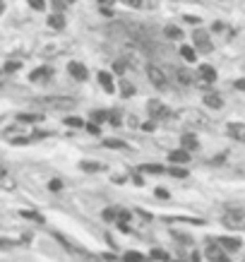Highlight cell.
Segmentation results:
<instances>
[{
    "instance_id": "cell-8",
    "label": "cell",
    "mask_w": 245,
    "mask_h": 262,
    "mask_svg": "<svg viewBox=\"0 0 245 262\" xmlns=\"http://www.w3.org/2000/svg\"><path fill=\"white\" fill-rule=\"evenodd\" d=\"M169 161L171 164H188L190 161V154L185 150H175L169 154Z\"/></svg>"
},
{
    "instance_id": "cell-38",
    "label": "cell",
    "mask_w": 245,
    "mask_h": 262,
    "mask_svg": "<svg viewBox=\"0 0 245 262\" xmlns=\"http://www.w3.org/2000/svg\"><path fill=\"white\" fill-rule=\"evenodd\" d=\"M48 187H51V192H58V190L63 187V183H60V181H51V183H48Z\"/></svg>"
},
{
    "instance_id": "cell-11",
    "label": "cell",
    "mask_w": 245,
    "mask_h": 262,
    "mask_svg": "<svg viewBox=\"0 0 245 262\" xmlns=\"http://www.w3.org/2000/svg\"><path fill=\"white\" fill-rule=\"evenodd\" d=\"M205 106H209V109H221L224 106V99L219 94H207L205 96Z\"/></svg>"
},
{
    "instance_id": "cell-18",
    "label": "cell",
    "mask_w": 245,
    "mask_h": 262,
    "mask_svg": "<svg viewBox=\"0 0 245 262\" xmlns=\"http://www.w3.org/2000/svg\"><path fill=\"white\" fill-rule=\"evenodd\" d=\"M142 173H166L169 169H164V166H159V164H144V166H140Z\"/></svg>"
},
{
    "instance_id": "cell-33",
    "label": "cell",
    "mask_w": 245,
    "mask_h": 262,
    "mask_svg": "<svg viewBox=\"0 0 245 262\" xmlns=\"http://www.w3.org/2000/svg\"><path fill=\"white\" fill-rule=\"evenodd\" d=\"M29 5H32L34 10H38V12L46 10V0H29Z\"/></svg>"
},
{
    "instance_id": "cell-37",
    "label": "cell",
    "mask_w": 245,
    "mask_h": 262,
    "mask_svg": "<svg viewBox=\"0 0 245 262\" xmlns=\"http://www.w3.org/2000/svg\"><path fill=\"white\" fill-rule=\"evenodd\" d=\"M65 125H72V128H79V125H82V120H79V118H65Z\"/></svg>"
},
{
    "instance_id": "cell-1",
    "label": "cell",
    "mask_w": 245,
    "mask_h": 262,
    "mask_svg": "<svg viewBox=\"0 0 245 262\" xmlns=\"http://www.w3.org/2000/svg\"><path fill=\"white\" fill-rule=\"evenodd\" d=\"M221 222L231 231H241V228H245V209H226Z\"/></svg>"
},
{
    "instance_id": "cell-15",
    "label": "cell",
    "mask_w": 245,
    "mask_h": 262,
    "mask_svg": "<svg viewBox=\"0 0 245 262\" xmlns=\"http://www.w3.org/2000/svg\"><path fill=\"white\" fill-rule=\"evenodd\" d=\"M99 82H101V87H104L108 94L115 89V87H113V77L108 75V73H99Z\"/></svg>"
},
{
    "instance_id": "cell-23",
    "label": "cell",
    "mask_w": 245,
    "mask_h": 262,
    "mask_svg": "<svg viewBox=\"0 0 245 262\" xmlns=\"http://www.w3.org/2000/svg\"><path fill=\"white\" fill-rule=\"evenodd\" d=\"M104 145H106V147H111V150H128V145H125V142H120V140H104Z\"/></svg>"
},
{
    "instance_id": "cell-19",
    "label": "cell",
    "mask_w": 245,
    "mask_h": 262,
    "mask_svg": "<svg viewBox=\"0 0 245 262\" xmlns=\"http://www.w3.org/2000/svg\"><path fill=\"white\" fill-rule=\"evenodd\" d=\"M180 56L185 58L188 63H195V60H197V58H195V48H192V46H180Z\"/></svg>"
},
{
    "instance_id": "cell-20",
    "label": "cell",
    "mask_w": 245,
    "mask_h": 262,
    "mask_svg": "<svg viewBox=\"0 0 245 262\" xmlns=\"http://www.w3.org/2000/svg\"><path fill=\"white\" fill-rule=\"evenodd\" d=\"M19 214H22L24 219H34V222H38V224H43V217H41V214H36V212H32V209H22Z\"/></svg>"
},
{
    "instance_id": "cell-35",
    "label": "cell",
    "mask_w": 245,
    "mask_h": 262,
    "mask_svg": "<svg viewBox=\"0 0 245 262\" xmlns=\"http://www.w3.org/2000/svg\"><path fill=\"white\" fill-rule=\"evenodd\" d=\"M151 258H156V260H166V262H169V255H166L164 250H159V248H156V250L151 253Z\"/></svg>"
},
{
    "instance_id": "cell-4",
    "label": "cell",
    "mask_w": 245,
    "mask_h": 262,
    "mask_svg": "<svg viewBox=\"0 0 245 262\" xmlns=\"http://www.w3.org/2000/svg\"><path fill=\"white\" fill-rule=\"evenodd\" d=\"M192 38H195V46H197V48H200L202 53H211V51H214V43L209 41L207 32L197 29V32H195V37H192Z\"/></svg>"
},
{
    "instance_id": "cell-46",
    "label": "cell",
    "mask_w": 245,
    "mask_h": 262,
    "mask_svg": "<svg viewBox=\"0 0 245 262\" xmlns=\"http://www.w3.org/2000/svg\"><path fill=\"white\" fill-rule=\"evenodd\" d=\"M243 262H245V260H243Z\"/></svg>"
},
{
    "instance_id": "cell-44",
    "label": "cell",
    "mask_w": 245,
    "mask_h": 262,
    "mask_svg": "<svg viewBox=\"0 0 245 262\" xmlns=\"http://www.w3.org/2000/svg\"><path fill=\"white\" fill-rule=\"evenodd\" d=\"M175 2H200V0H175Z\"/></svg>"
},
{
    "instance_id": "cell-16",
    "label": "cell",
    "mask_w": 245,
    "mask_h": 262,
    "mask_svg": "<svg viewBox=\"0 0 245 262\" xmlns=\"http://www.w3.org/2000/svg\"><path fill=\"white\" fill-rule=\"evenodd\" d=\"M48 27H51V29H65V17H63L60 12L51 15V17H48Z\"/></svg>"
},
{
    "instance_id": "cell-42",
    "label": "cell",
    "mask_w": 245,
    "mask_h": 262,
    "mask_svg": "<svg viewBox=\"0 0 245 262\" xmlns=\"http://www.w3.org/2000/svg\"><path fill=\"white\" fill-rule=\"evenodd\" d=\"M108 120H111L113 125H120V118H118V115H108Z\"/></svg>"
},
{
    "instance_id": "cell-12",
    "label": "cell",
    "mask_w": 245,
    "mask_h": 262,
    "mask_svg": "<svg viewBox=\"0 0 245 262\" xmlns=\"http://www.w3.org/2000/svg\"><path fill=\"white\" fill-rule=\"evenodd\" d=\"M180 142H183V147H185V151H195L197 147H200V142L195 140V135H188V132H185V135L180 137Z\"/></svg>"
},
{
    "instance_id": "cell-32",
    "label": "cell",
    "mask_w": 245,
    "mask_h": 262,
    "mask_svg": "<svg viewBox=\"0 0 245 262\" xmlns=\"http://www.w3.org/2000/svg\"><path fill=\"white\" fill-rule=\"evenodd\" d=\"M120 2H125L128 7H135V10H140V7H144V2H142V0H120Z\"/></svg>"
},
{
    "instance_id": "cell-34",
    "label": "cell",
    "mask_w": 245,
    "mask_h": 262,
    "mask_svg": "<svg viewBox=\"0 0 245 262\" xmlns=\"http://www.w3.org/2000/svg\"><path fill=\"white\" fill-rule=\"evenodd\" d=\"M15 70H19V60H10L5 65V73H15Z\"/></svg>"
},
{
    "instance_id": "cell-5",
    "label": "cell",
    "mask_w": 245,
    "mask_h": 262,
    "mask_svg": "<svg viewBox=\"0 0 245 262\" xmlns=\"http://www.w3.org/2000/svg\"><path fill=\"white\" fill-rule=\"evenodd\" d=\"M147 111H149V115H154V118H159V120H164V118H169V109L159 101V99H151L149 104H147Z\"/></svg>"
},
{
    "instance_id": "cell-6",
    "label": "cell",
    "mask_w": 245,
    "mask_h": 262,
    "mask_svg": "<svg viewBox=\"0 0 245 262\" xmlns=\"http://www.w3.org/2000/svg\"><path fill=\"white\" fill-rule=\"evenodd\" d=\"M226 132L233 137V140H238V142H245V125L243 123H228L226 125Z\"/></svg>"
},
{
    "instance_id": "cell-39",
    "label": "cell",
    "mask_w": 245,
    "mask_h": 262,
    "mask_svg": "<svg viewBox=\"0 0 245 262\" xmlns=\"http://www.w3.org/2000/svg\"><path fill=\"white\" fill-rule=\"evenodd\" d=\"M185 22H190V24H200V17H195V15H185Z\"/></svg>"
},
{
    "instance_id": "cell-21",
    "label": "cell",
    "mask_w": 245,
    "mask_h": 262,
    "mask_svg": "<svg viewBox=\"0 0 245 262\" xmlns=\"http://www.w3.org/2000/svg\"><path fill=\"white\" fill-rule=\"evenodd\" d=\"M79 169L89 171V173H92V171H101L104 166H101V164H96V161H82V164H79Z\"/></svg>"
},
{
    "instance_id": "cell-14",
    "label": "cell",
    "mask_w": 245,
    "mask_h": 262,
    "mask_svg": "<svg viewBox=\"0 0 245 262\" xmlns=\"http://www.w3.org/2000/svg\"><path fill=\"white\" fill-rule=\"evenodd\" d=\"M221 248H224V250H238V248H241V238L224 236V238H221Z\"/></svg>"
},
{
    "instance_id": "cell-29",
    "label": "cell",
    "mask_w": 245,
    "mask_h": 262,
    "mask_svg": "<svg viewBox=\"0 0 245 262\" xmlns=\"http://www.w3.org/2000/svg\"><path fill=\"white\" fill-rule=\"evenodd\" d=\"M166 173H171V176H175V178H185L188 176V171L180 169V166H173V169H169Z\"/></svg>"
},
{
    "instance_id": "cell-36",
    "label": "cell",
    "mask_w": 245,
    "mask_h": 262,
    "mask_svg": "<svg viewBox=\"0 0 245 262\" xmlns=\"http://www.w3.org/2000/svg\"><path fill=\"white\" fill-rule=\"evenodd\" d=\"M156 197H161V200H169L171 192L166 190V187H156Z\"/></svg>"
},
{
    "instance_id": "cell-9",
    "label": "cell",
    "mask_w": 245,
    "mask_h": 262,
    "mask_svg": "<svg viewBox=\"0 0 245 262\" xmlns=\"http://www.w3.org/2000/svg\"><path fill=\"white\" fill-rule=\"evenodd\" d=\"M205 255H207V260H211V262H219V260H224V258H226V255H224V250H221V248H216V245H207Z\"/></svg>"
},
{
    "instance_id": "cell-17",
    "label": "cell",
    "mask_w": 245,
    "mask_h": 262,
    "mask_svg": "<svg viewBox=\"0 0 245 262\" xmlns=\"http://www.w3.org/2000/svg\"><path fill=\"white\" fill-rule=\"evenodd\" d=\"M200 75H202V79H207V82H214L216 79V70L211 65H202L200 68Z\"/></svg>"
},
{
    "instance_id": "cell-40",
    "label": "cell",
    "mask_w": 245,
    "mask_h": 262,
    "mask_svg": "<svg viewBox=\"0 0 245 262\" xmlns=\"http://www.w3.org/2000/svg\"><path fill=\"white\" fill-rule=\"evenodd\" d=\"M87 130L92 132V135H99V125H94V123H89V125H87Z\"/></svg>"
},
{
    "instance_id": "cell-26",
    "label": "cell",
    "mask_w": 245,
    "mask_h": 262,
    "mask_svg": "<svg viewBox=\"0 0 245 262\" xmlns=\"http://www.w3.org/2000/svg\"><path fill=\"white\" fill-rule=\"evenodd\" d=\"M0 181H2V186H7V187H15V183H12V181L7 178V169H5L2 164H0Z\"/></svg>"
},
{
    "instance_id": "cell-28",
    "label": "cell",
    "mask_w": 245,
    "mask_h": 262,
    "mask_svg": "<svg viewBox=\"0 0 245 262\" xmlns=\"http://www.w3.org/2000/svg\"><path fill=\"white\" fill-rule=\"evenodd\" d=\"M166 37L169 38H183V32L178 27H166Z\"/></svg>"
},
{
    "instance_id": "cell-22",
    "label": "cell",
    "mask_w": 245,
    "mask_h": 262,
    "mask_svg": "<svg viewBox=\"0 0 245 262\" xmlns=\"http://www.w3.org/2000/svg\"><path fill=\"white\" fill-rule=\"evenodd\" d=\"M125 262H147V258L140 255V253H135V250H130V253H125Z\"/></svg>"
},
{
    "instance_id": "cell-10",
    "label": "cell",
    "mask_w": 245,
    "mask_h": 262,
    "mask_svg": "<svg viewBox=\"0 0 245 262\" xmlns=\"http://www.w3.org/2000/svg\"><path fill=\"white\" fill-rule=\"evenodd\" d=\"M183 115H185V120L195 123V125H207V118H202V115L195 111V109H190V111H183Z\"/></svg>"
},
{
    "instance_id": "cell-24",
    "label": "cell",
    "mask_w": 245,
    "mask_h": 262,
    "mask_svg": "<svg viewBox=\"0 0 245 262\" xmlns=\"http://www.w3.org/2000/svg\"><path fill=\"white\" fill-rule=\"evenodd\" d=\"M120 92H123V96H132L135 94V84H130L128 79H123L120 82Z\"/></svg>"
},
{
    "instance_id": "cell-30",
    "label": "cell",
    "mask_w": 245,
    "mask_h": 262,
    "mask_svg": "<svg viewBox=\"0 0 245 262\" xmlns=\"http://www.w3.org/2000/svg\"><path fill=\"white\" fill-rule=\"evenodd\" d=\"M175 75H178V82H180V84H190V75L185 70H175Z\"/></svg>"
},
{
    "instance_id": "cell-43",
    "label": "cell",
    "mask_w": 245,
    "mask_h": 262,
    "mask_svg": "<svg viewBox=\"0 0 245 262\" xmlns=\"http://www.w3.org/2000/svg\"><path fill=\"white\" fill-rule=\"evenodd\" d=\"M99 2H101V5H111L113 0H99Z\"/></svg>"
},
{
    "instance_id": "cell-41",
    "label": "cell",
    "mask_w": 245,
    "mask_h": 262,
    "mask_svg": "<svg viewBox=\"0 0 245 262\" xmlns=\"http://www.w3.org/2000/svg\"><path fill=\"white\" fill-rule=\"evenodd\" d=\"M236 89H241V92H245V79H238V82H236Z\"/></svg>"
},
{
    "instance_id": "cell-2",
    "label": "cell",
    "mask_w": 245,
    "mask_h": 262,
    "mask_svg": "<svg viewBox=\"0 0 245 262\" xmlns=\"http://www.w3.org/2000/svg\"><path fill=\"white\" fill-rule=\"evenodd\" d=\"M38 104L46 109H72L75 99L72 96H43V99H38Z\"/></svg>"
},
{
    "instance_id": "cell-27",
    "label": "cell",
    "mask_w": 245,
    "mask_h": 262,
    "mask_svg": "<svg viewBox=\"0 0 245 262\" xmlns=\"http://www.w3.org/2000/svg\"><path fill=\"white\" fill-rule=\"evenodd\" d=\"M43 115H34V113H22L19 115V120H24V123H38Z\"/></svg>"
},
{
    "instance_id": "cell-7",
    "label": "cell",
    "mask_w": 245,
    "mask_h": 262,
    "mask_svg": "<svg viewBox=\"0 0 245 262\" xmlns=\"http://www.w3.org/2000/svg\"><path fill=\"white\" fill-rule=\"evenodd\" d=\"M68 73H70V75L75 77V79H79V82L89 77V73H87V68H84L82 63H70V65H68Z\"/></svg>"
},
{
    "instance_id": "cell-3",
    "label": "cell",
    "mask_w": 245,
    "mask_h": 262,
    "mask_svg": "<svg viewBox=\"0 0 245 262\" xmlns=\"http://www.w3.org/2000/svg\"><path fill=\"white\" fill-rule=\"evenodd\" d=\"M147 75H149V82L156 89H166L169 87V77L159 65H147Z\"/></svg>"
},
{
    "instance_id": "cell-13",
    "label": "cell",
    "mask_w": 245,
    "mask_h": 262,
    "mask_svg": "<svg viewBox=\"0 0 245 262\" xmlns=\"http://www.w3.org/2000/svg\"><path fill=\"white\" fill-rule=\"evenodd\" d=\"M51 75H53L51 68H38V70H34V73L29 75V79H32V82H41V79H46V77H51Z\"/></svg>"
},
{
    "instance_id": "cell-31",
    "label": "cell",
    "mask_w": 245,
    "mask_h": 262,
    "mask_svg": "<svg viewBox=\"0 0 245 262\" xmlns=\"http://www.w3.org/2000/svg\"><path fill=\"white\" fill-rule=\"evenodd\" d=\"M92 118H94V125H99V123H104L108 115H106L104 111H96V113H92Z\"/></svg>"
},
{
    "instance_id": "cell-45",
    "label": "cell",
    "mask_w": 245,
    "mask_h": 262,
    "mask_svg": "<svg viewBox=\"0 0 245 262\" xmlns=\"http://www.w3.org/2000/svg\"><path fill=\"white\" fill-rule=\"evenodd\" d=\"M2 10H5V2H2V0H0V15H2Z\"/></svg>"
},
{
    "instance_id": "cell-25",
    "label": "cell",
    "mask_w": 245,
    "mask_h": 262,
    "mask_svg": "<svg viewBox=\"0 0 245 262\" xmlns=\"http://www.w3.org/2000/svg\"><path fill=\"white\" fill-rule=\"evenodd\" d=\"M118 212H120V209H111V207H108V209H104V219H106V222H115V219L120 217Z\"/></svg>"
}]
</instances>
